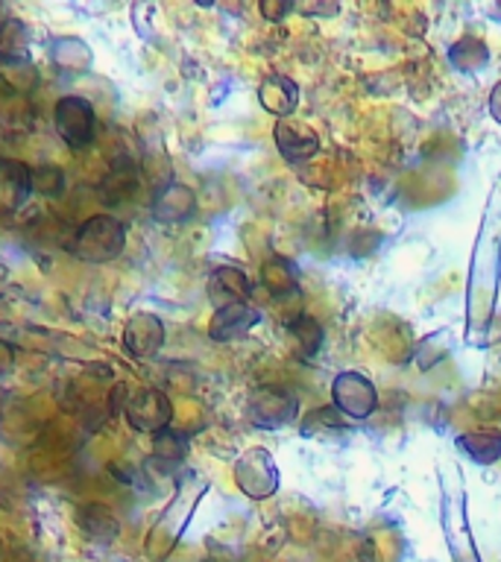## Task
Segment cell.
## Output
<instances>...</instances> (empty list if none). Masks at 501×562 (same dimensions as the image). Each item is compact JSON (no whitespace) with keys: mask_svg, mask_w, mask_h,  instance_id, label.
<instances>
[{"mask_svg":"<svg viewBox=\"0 0 501 562\" xmlns=\"http://www.w3.org/2000/svg\"><path fill=\"white\" fill-rule=\"evenodd\" d=\"M53 126L68 149H86L94 144L97 112L91 100L79 94H65L53 105Z\"/></svg>","mask_w":501,"mask_h":562,"instance_id":"cell-2","label":"cell"},{"mask_svg":"<svg viewBox=\"0 0 501 562\" xmlns=\"http://www.w3.org/2000/svg\"><path fill=\"white\" fill-rule=\"evenodd\" d=\"M290 337L297 340L299 351L305 355V358H314L320 346H323V328L316 323L314 316H293L288 323Z\"/></svg>","mask_w":501,"mask_h":562,"instance_id":"cell-24","label":"cell"},{"mask_svg":"<svg viewBox=\"0 0 501 562\" xmlns=\"http://www.w3.org/2000/svg\"><path fill=\"white\" fill-rule=\"evenodd\" d=\"M448 61H452L460 74H475V70H481L483 65L490 61V50H487V44H483L481 38L464 35L460 42L452 44Z\"/></svg>","mask_w":501,"mask_h":562,"instance_id":"cell-21","label":"cell"},{"mask_svg":"<svg viewBox=\"0 0 501 562\" xmlns=\"http://www.w3.org/2000/svg\"><path fill=\"white\" fill-rule=\"evenodd\" d=\"M235 483L246 498L264 501L279 490V469L270 451L264 448H249L235 463Z\"/></svg>","mask_w":501,"mask_h":562,"instance_id":"cell-5","label":"cell"},{"mask_svg":"<svg viewBox=\"0 0 501 562\" xmlns=\"http://www.w3.org/2000/svg\"><path fill=\"white\" fill-rule=\"evenodd\" d=\"M205 293H209V302L214 305V311H220V307L249 302V296H253V281H249V276L241 267L223 263V267L209 272Z\"/></svg>","mask_w":501,"mask_h":562,"instance_id":"cell-7","label":"cell"},{"mask_svg":"<svg viewBox=\"0 0 501 562\" xmlns=\"http://www.w3.org/2000/svg\"><path fill=\"white\" fill-rule=\"evenodd\" d=\"M349 428L352 425L346 422V416L334 404H329V407H316L314 413H308L302 422V437L320 439V442H341Z\"/></svg>","mask_w":501,"mask_h":562,"instance_id":"cell-15","label":"cell"},{"mask_svg":"<svg viewBox=\"0 0 501 562\" xmlns=\"http://www.w3.org/2000/svg\"><path fill=\"white\" fill-rule=\"evenodd\" d=\"M197 211V193L185 182H167L165 188H158L156 200H153V214L162 223H185L193 217Z\"/></svg>","mask_w":501,"mask_h":562,"instance_id":"cell-11","label":"cell"},{"mask_svg":"<svg viewBox=\"0 0 501 562\" xmlns=\"http://www.w3.org/2000/svg\"><path fill=\"white\" fill-rule=\"evenodd\" d=\"M33 193L30 167L18 158H0V209L18 211Z\"/></svg>","mask_w":501,"mask_h":562,"instance_id":"cell-12","label":"cell"},{"mask_svg":"<svg viewBox=\"0 0 501 562\" xmlns=\"http://www.w3.org/2000/svg\"><path fill=\"white\" fill-rule=\"evenodd\" d=\"M12 360H15V351L9 349L7 342L0 340V375H3V372H9V369H12Z\"/></svg>","mask_w":501,"mask_h":562,"instance_id":"cell-27","label":"cell"},{"mask_svg":"<svg viewBox=\"0 0 501 562\" xmlns=\"http://www.w3.org/2000/svg\"><path fill=\"white\" fill-rule=\"evenodd\" d=\"M47 56H51V61L62 74H88L91 65H94V53L77 35H59V38H53Z\"/></svg>","mask_w":501,"mask_h":562,"instance_id":"cell-14","label":"cell"},{"mask_svg":"<svg viewBox=\"0 0 501 562\" xmlns=\"http://www.w3.org/2000/svg\"><path fill=\"white\" fill-rule=\"evenodd\" d=\"M261 279H264V288L270 290V296L276 299H288V296H297L299 293V281H297V270H293V263L288 258H270V261L261 267Z\"/></svg>","mask_w":501,"mask_h":562,"instance_id":"cell-20","label":"cell"},{"mask_svg":"<svg viewBox=\"0 0 501 562\" xmlns=\"http://www.w3.org/2000/svg\"><path fill=\"white\" fill-rule=\"evenodd\" d=\"M77 521L79 527H82V533H86L88 539H94V542L109 544L121 536V521H118V516H114V509L100 504V501L86 504V507L79 509Z\"/></svg>","mask_w":501,"mask_h":562,"instance_id":"cell-16","label":"cell"},{"mask_svg":"<svg viewBox=\"0 0 501 562\" xmlns=\"http://www.w3.org/2000/svg\"><path fill=\"white\" fill-rule=\"evenodd\" d=\"M272 138H276V147H279L281 158L290 161V165H305V161H311L316 156V149H320V140H316L314 132L293 121L276 123Z\"/></svg>","mask_w":501,"mask_h":562,"instance_id":"cell-10","label":"cell"},{"mask_svg":"<svg viewBox=\"0 0 501 562\" xmlns=\"http://www.w3.org/2000/svg\"><path fill=\"white\" fill-rule=\"evenodd\" d=\"M30 182H33L35 193H42L47 200H56L68 188V173H65V167L44 161V165L30 167Z\"/></svg>","mask_w":501,"mask_h":562,"instance_id":"cell-22","label":"cell"},{"mask_svg":"<svg viewBox=\"0 0 501 562\" xmlns=\"http://www.w3.org/2000/svg\"><path fill=\"white\" fill-rule=\"evenodd\" d=\"M165 346V323L156 314H135L123 328V349L130 351L132 358L147 360L156 358Z\"/></svg>","mask_w":501,"mask_h":562,"instance_id":"cell-8","label":"cell"},{"mask_svg":"<svg viewBox=\"0 0 501 562\" xmlns=\"http://www.w3.org/2000/svg\"><path fill=\"white\" fill-rule=\"evenodd\" d=\"M258 100H261L264 112L276 114L279 121H288L299 105V86L290 77L272 74L258 88Z\"/></svg>","mask_w":501,"mask_h":562,"instance_id":"cell-13","label":"cell"},{"mask_svg":"<svg viewBox=\"0 0 501 562\" xmlns=\"http://www.w3.org/2000/svg\"><path fill=\"white\" fill-rule=\"evenodd\" d=\"M123 416L130 422L132 430L138 434H162V430L170 428L174 422V404L162 390H153V386H141V390H132L126 395V404H123Z\"/></svg>","mask_w":501,"mask_h":562,"instance_id":"cell-3","label":"cell"},{"mask_svg":"<svg viewBox=\"0 0 501 562\" xmlns=\"http://www.w3.org/2000/svg\"><path fill=\"white\" fill-rule=\"evenodd\" d=\"M490 114H492V121L501 123V82H496V88H492V94H490Z\"/></svg>","mask_w":501,"mask_h":562,"instance_id":"cell-26","label":"cell"},{"mask_svg":"<svg viewBox=\"0 0 501 562\" xmlns=\"http://www.w3.org/2000/svg\"><path fill=\"white\" fill-rule=\"evenodd\" d=\"M492 15H496V18H501V3H499V7H496V9H492Z\"/></svg>","mask_w":501,"mask_h":562,"instance_id":"cell-29","label":"cell"},{"mask_svg":"<svg viewBox=\"0 0 501 562\" xmlns=\"http://www.w3.org/2000/svg\"><path fill=\"white\" fill-rule=\"evenodd\" d=\"M261 323V311L249 302H241V305H229L214 311L209 323V337L218 342H229L244 337L249 328Z\"/></svg>","mask_w":501,"mask_h":562,"instance_id":"cell-9","label":"cell"},{"mask_svg":"<svg viewBox=\"0 0 501 562\" xmlns=\"http://www.w3.org/2000/svg\"><path fill=\"white\" fill-rule=\"evenodd\" d=\"M332 404L346 419L360 422L378 407V390L364 372L349 369V372H341V375L334 378Z\"/></svg>","mask_w":501,"mask_h":562,"instance_id":"cell-6","label":"cell"},{"mask_svg":"<svg viewBox=\"0 0 501 562\" xmlns=\"http://www.w3.org/2000/svg\"><path fill=\"white\" fill-rule=\"evenodd\" d=\"M126 249V226L114 214L88 217L74 235L70 252L86 263H109Z\"/></svg>","mask_w":501,"mask_h":562,"instance_id":"cell-1","label":"cell"},{"mask_svg":"<svg viewBox=\"0 0 501 562\" xmlns=\"http://www.w3.org/2000/svg\"><path fill=\"white\" fill-rule=\"evenodd\" d=\"M288 12H290L288 3H281V7H276V3H261V15L270 18V21H281Z\"/></svg>","mask_w":501,"mask_h":562,"instance_id":"cell-25","label":"cell"},{"mask_svg":"<svg viewBox=\"0 0 501 562\" xmlns=\"http://www.w3.org/2000/svg\"><path fill=\"white\" fill-rule=\"evenodd\" d=\"M297 395L276 384L258 386V390H253V395H249V402H246V416H249V422H253L255 428L267 430H276L281 428V425L293 422L297 419Z\"/></svg>","mask_w":501,"mask_h":562,"instance_id":"cell-4","label":"cell"},{"mask_svg":"<svg viewBox=\"0 0 501 562\" xmlns=\"http://www.w3.org/2000/svg\"><path fill=\"white\" fill-rule=\"evenodd\" d=\"M305 15H334L337 7H299Z\"/></svg>","mask_w":501,"mask_h":562,"instance_id":"cell-28","label":"cell"},{"mask_svg":"<svg viewBox=\"0 0 501 562\" xmlns=\"http://www.w3.org/2000/svg\"><path fill=\"white\" fill-rule=\"evenodd\" d=\"M188 457V437L179 430L167 428L153 439V463L179 465Z\"/></svg>","mask_w":501,"mask_h":562,"instance_id":"cell-23","label":"cell"},{"mask_svg":"<svg viewBox=\"0 0 501 562\" xmlns=\"http://www.w3.org/2000/svg\"><path fill=\"white\" fill-rule=\"evenodd\" d=\"M138 193V165L135 161H114L112 173L100 184V196L105 205H121Z\"/></svg>","mask_w":501,"mask_h":562,"instance_id":"cell-17","label":"cell"},{"mask_svg":"<svg viewBox=\"0 0 501 562\" xmlns=\"http://www.w3.org/2000/svg\"><path fill=\"white\" fill-rule=\"evenodd\" d=\"M30 26L21 18H7L0 21V61L7 65H18L26 59L30 53Z\"/></svg>","mask_w":501,"mask_h":562,"instance_id":"cell-18","label":"cell"},{"mask_svg":"<svg viewBox=\"0 0 501 562\" xmlns=\"http://www.w3.org/2000/svg\"><path fill=\"white\" fill-rule=\"evenodd\" d=\"M457 446L478 465H492L501 460V434L496 430H469L457 437Z\"/></svg>","mask_w":501,"mask_h":562,"instance_id":"cell-19","label":"cell"}]
</instances>
